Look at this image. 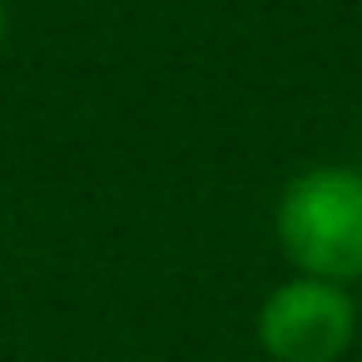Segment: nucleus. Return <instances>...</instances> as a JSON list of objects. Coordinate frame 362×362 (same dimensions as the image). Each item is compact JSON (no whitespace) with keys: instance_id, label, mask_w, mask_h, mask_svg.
<instances>
[{"instance_id":"obj_1","label":"nucleus","mask_w":362,"mask_h":362,"mask_svg":"<svg viewBox=\"0 0 362 362\" xmlns=\"http://www.w3.org/2000/svg\"><path fill=\"white\" fill-rule=\"evenodd\" d=\"M278 253L293 273L357 283L362 278V169L352 164H313L293 174L273 209Z\"/></svg>"},{"instance_id":"obj_2","label":"nucleus","mask_w":362,"mask_h":362,"mask_svg":"<svg viewBox=\"0 0 362 362\" xmlns=\"http://www.w3.org/2000/svg\"><path fill=\"white\" fill-rule=\"evenodd\" d=\"M357 303L342 283L293 273L258 303L253 332L273 362H342L357 342Z\"/></svg>"},{"instance_id":"obj_3","label":"nucleus","mask_w":362,"mask_h":362,"mask_svg":"<svg viewBox=\"0 0 362 362\" xmlns=\"http://www.w3.org/2000/svg\"><path fill=\"white\" fill-rule=\"evenodd\" d=\"M6 30H11V11H6V0H0V45H6Z\"/></svg>"}]
</instances>
